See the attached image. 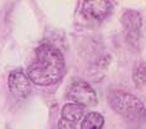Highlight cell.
<instances>
[{
    "mask_svg": "<svg viewBox=\"0 0 146 129\" xmlns=\"http://www.w3.org/2000/svg\"><path fill=\"white\" fill-rule=\"evenodd\" d=\"M66 73V62L62 52L49 43L40 44L35 50L34 60L27 70L30 82L39 86H50L59 82Z\"/></svg>",
    "mask_w": 146,
    "mask_h": 129,
    "instance_id": "6da1fadb",
    "label": "cell"
},
{
    "mask_svg": "<svg viewBox=\"0 0 146 129\" xmlns=\"http://www.w3.org/2000/svg\"><path fill=\"white\" fill-rule=\"evenodd\" d=\"M107 101L113 112L136 127L146 123V109L139 97L122 90H110Z\"/></svg>",
    "mask_w": 146,
    "mask_h": 129,
    "instance_id": "7a4b0ae2",
    "label": "cell"
},
{
    "mask_svg": "<svg viewBox=\"0 0 146 129\" xmlns=\"http://www.w3.org/2000/svg\"><path fill=\"white\" fill-rule=\"evenodd\" d=\"M67 99L83 108L95 106L97 104L96 91L84 80H76L69 85L67 90Z\"/></svg>",
    "mask_w": 146,
    "mask_h": 129,
    "instance_id": "3957f363",
    "label": "cell"
},
{
    "mask_svg": "<svg viewBox=\"0 0 146 129\" xmlns=\"http://www.w3.org/2000/svg\"><path fill=\"white\" fill-rule=\"evenodd\" d=\"M121 23L123 26L127 43L132 48H137L140 42V29L142 24L141 15L139 14V11L129 9L121 15Z\"/></svg>",
    "mask_w": 146,
    "mask_h": 129,
    "instance_id": "277c9868",
    "label": "cell"
},
{
    "mask_svg": "<svg viewBox=\"0 0 146 129\" xmlns=\"http://www.w3.org/2000/svg\"><path fill=\"white\" fill-rule=\"evenodd\" d=\"M8 87L17 99L24 100L32 94V82L22 69H17L9 73Z\"/></svg>",
    "mask_w": 146,
    "mask_h": 129,
    "instance_id": "5b68a950",
    "label": "cell"
},
{
    "mask_svg": "<svg viewBox=\"0 0 146 129\" xmlns=\"http://www.w3.org/2000/svg\"><path fill=\"white\" fill-rule=\"evenodd\" d=\"M112 4L107 0H96V1H83L82 3V14L87 19L96 22H102L111 13Z\"/></svg>",
    "mask_w": 146,
    "mask_h": 129,
    "instance_id": "8992f818",
    "label": "cell"
},
{
    "mask_svg": "<svg viewBox=\"0 0 146 129\" xmlns=\"http://www.w3.org/2000/svg\"><path fill=\"white\" fill-rule=\"evenodd\" d=\"M60 113H62V119H66V120L77 124L84 114V108L78 105V104L68 103L62 108V112Z\"/></svg>",
    "mask_w": 146,
    "mask_h": 129,
    "instance_id": "52a82bcc",
    "label": "cell"
},
{
    "mask_svg": "<svg viewBox=\"0 0 146 129\" xmlns=\"http://www.w3.org/2000/svg\"><path fill=\"white\" fill-rule=\"evenodd\" d=\"M105 124V118L97 112H91L84 115L81 123V129H102Z\"/></svg>",
    "mask_w": 146,
    "mask_h": 129,
    "instance_id": "ba28073f",
    "label": "cell"
},
{
    "mask_svg": "<svg viewBox=\"0 0 146 129\" xmlns=\"http://www.w3.org/2000/svg\"><path fill=\"white\" fill-rule=\"evenodd\" d=\"M132 80L136 87L141 89L146 82V64L142 61H137L133 64L132 70Z\"/></svg>",
    "mask_w": 146,
    "mask_h": 129,
    "instance_id": "9c48e42d",
    "label": "cell"
},
{
    "mask_svg": "<svg viewBox=\"0 0 146 129\" xmlns=\"http://www.w3.org/2000/svg\"><path fill=\"white\" fill-rule=\"evenodd\" d=\"M76 125L77 124L66 120V119H62V118L58 122V129H76Z\"/></svg>",
    "mask_w": 146,
    "mask_h": 129,
    "instance_id": "30bf717a",
    "label": "cell"
}]
</instances>
